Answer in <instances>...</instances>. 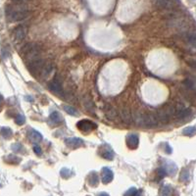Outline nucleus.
<instances>
[{"instance_id": "1", "label": "nucleus", "mask_w": 196, "mask_h": 196, "mask_svg": "<svg viewBox=\"0 0 196 196\" xmlns=\"http://www.w3.org/2000/svg\"><path fill=\"white\" fill-rule=\"evenodd\" d=\"M5 14H6V18L10 22H19V21H22L28 17L29 10L26 4H9L5 7Z\"/></svg>"}, {"instance_id": "2", "label": "nucleus", "mask_w": 196, "mask_h": 196, "mask_svg": "<svg viewBox=\"0 0 196 196\" xmlns=\"http://www.w3.org/2000/svg\"><path fill=\"white\" fill-rule=\"evenodd\" d=\"M133 121L136 126L142 128H155L158 125V118L151 113L135 112L133 115Z\"/></svg>"}, {"instance_id": "3", "label": "nucleus", "mask_w": 196, "mask_h": 196, "mask_svg": "<svg viewBox=\"0 0 196 196\" xmlns=\"http://www.w3.org/2000/svg\"><path fill=\"white\" fill-rule=\"evenodd\" d=\"M40 53H41V48L36 43H27L20 51V55L29 62L40 58Z\"/></svg>"}, {"instance_id": "4", "label": "nucleus", "mask_w": 196, "mask_h": 196, "mask_svg": "<svg viewBox=\"0 0 196 196\" xmlns=\"http://www.w3.org/2000/svg\"><path fill=\"white\" fill-rule=\"evenodd\" d=\"M48 87H49V89L51 90V92L55 93L59 97H63L64 92H63V89H62V84H61V82L57 77H55L52 82H49Z\"/></svg>"}, {"instance_id": "5", "label": "nucleus", "mask_w": 196, "mask_h": 196, "mask_svg": "<svg viewBox=\"0 0 196 196\" xmlns=\"http://www.w3.org/2000/svg\"><path fill=\"white\" fill-rule=\"evenodd\" d=\"M77 128H79V130L80 131H82V133H90V131H92L93 130H95L96 128V125L94 123L90 122V121L88 120H82L80 121L79 123H77Z\"/></svg>"}, {"instance_id": "6", "label": "nucleus", "mask_w": 196, "mask_h": 196, "mask_svg": "<svg viewBox=\"0 0 196 196\" xmlns=\"http://www.w3.org/2000/svg\"><path fill=\"white\" fill-rule=\"evenodd\" d=\"M65 142H66L67 146L70 147V148H73V149H76V148H79V147L84 146V141H82V139L76 138V137L66 139Z\"/></svg>"}, {"instance_id": "7", "label": "nucleus", "mask_w": 196, "mask_h": 196, "mask_svg": "<svg viewBox=\"0 0 196 196\" xmlns=\"http://www.w3.org/2000/svg\"><path fill=\"white\" fill-rule=\"evenodd\" d=\"M113 178V172L110 170L109 168H103L101 171V181H103V183H108V182L112 181Z\"/></svg>"}, {"instance_id": "8", "label": "nucleus", "mask_w": 196, "mask_h": 196, "mask_svg": "<svg viewBox=\"0 0 196 196\" xmlns=\"http://www.w3.org/2000/svg\"><path fill=\"white\" fill-rule=\"evenodd\" d=\"M13 36H14L15 39L18 40V41H21V40H23L24 38H25V36H26V29H25V27L18 26L17 28L14 29Z\"/></svg>"}, {"instance_id": "9", "label": "nucleus", "mask_w": 196, "mask_h": 196, "mask_svg": "<svg viewBox=\"0 0 196 196\" xmlns=\"http://www.w3.org/2000/svg\"><path fill=\"white\" fill-rule=\"evenodd\" d=\"M138 136L135 135H130L127 137V145L130 149H135L138 146Z\"/></svg>"}, {"instance_id": "10", "label": "nucleus", "mask_w": 196, "mask_h": 196, "mask_svg": "<svg viewBox=\"0 0 196 196\" xmlns=\"http://www.w3.org/2000/svg\"><path fill=\"white\" fill-rule=\"evenodd\" d=\"M120 116H121V118H122L123 122L125 123H127V125L130 123V122L133 121V117H131V115H130V110L127 109V108H123V109L121 110Z\"/></svg>"}, {"instance_id": "11", "label": "nucleus", "mask_w": 196, "mask_h": 196, "mask_svg": "<svg viewBox=\"0 0 196 196\" xmlns=\"http://www.w3.org/2000/svg\"><path fill=\"white\" fill-rule=\"evenodd\" d=\"M62 121H63V118H62L61 115L56 111L51 113V115L49 116V123L51 125H54V126L59 125V123H62Z\"/></svg>"}, {"instance_id": "12", "label": "nucleus", "mask_w": 196, "mask_h": 196, "mask_svg": "<svg viewBox=\"0 0 196 196\" xmlns=\"http://www.w3.org/2000/svg\"><path fill=\"white\" fill-rule=\"evenodd\" d=\"M29 140L33 142V143H37V142L41 141L42 135H40L38 131H36L34 130H31L29 133Z\"/></svg>"}, {"instance_id": "13", "label": "nucleus", "mask_w": 196, "mask_h": 196, "mask_svg": "<svg viewBox=\"0 0 196 196\" xmlns=\"http://www.w3.org/2000/svg\"><path fill=\"white\" fill-rule=\"evenodd\" d=\"M105 114H106L107 119L110 120V121H114V120H116V119H117V117H118V112H117V110L115 109V108H113V107H111V106H109V107H108V109H107L106 111H105Z\"/></svg>"}, {"instance_id": "14", "label": "nucleus", "mask_w": 196, "mask_h": 196, "mask_svg": "<svg viewBox=\"0 0 196 196\" xmlns=\"http://www.w3.org/2000/svg\"><path fill=\"white\" fill-rule=\"evenodd\" d=\"M88 183H89L91 186H96L99 183V179L98 176L96 173H92L88 176Z\"/></svg>"}, {"instance_id": "15", "label": "nucleus", "mask_w": 196, "mask_h": 196, "mask_svg": "<svg viewBox=\"0 0 196 196\" xmlns=\"http://www.w3.org/2000/svg\"><path fill=\"white\" fill-rule=\"evenodd\" d=\"M190 115H191V109H182L181 112L178 114V116L176 118H178L179 120H183V119H186L187 117H189Z\"/></svg>"}, {"instance_id": "16", "label": "nucleus", "mask_w": 196, "mask_h": 196, "mask_svg": "<svg viewBox=\"0 0 196 196\" xmlns=\"http://www.w3.org/2000/svg\"><path fill=\"white\" fill-rule=\"evenodd\" d=\"M1 135L4 138L10 139L13 136V131L11 130V128L3 127V128H1Z\"/></svg>"}, {"instance_id": "17", "label": "nucleus", "mask_w": 196, "mask_h": 196, "mask_svg": "<svg viewBox=\"0 0 196 196\" xmlns=\"http://www.w3.org/2000/svg\"><path fill=\"white\" fill-rule=\"evenodd\" d=\"M5 162L9 164H19L21 162V159L17 156H14V155H8V156L5 158Z\"/></svg>"}, {"instance_id": "18", "label": "nucleus", "mask_w": 196, "mask_h": 196, "mask_svg": "<svg viewBox=\"0 0 196 196\" xmlns=\"http://www.w3.org/2000/svg\"><path fill=\"white\" fill-rule=\"evenodd\" d=\"M63 109L65 110V111L68 113V114L72 115V116H79V113H77V111L74 108V107L65 105V106H63Z\"/></svg>"}, {"instance_id": "19", "label": "nucleus", "mask_w": 196, "mask_h": 196, "mask_svg": "<svg viewBox=\"0 0 196 196\" xmlns=\"http://www.w3.org/2000/svg\"><path fill=\"white\" fill-rule=\"evenodd\" d=\"M179 179L182 182H186L189 179V172L186 170V169H183L181 173V176H179Z\"/></svg>"}, {"instance_id": "20", "label": "nucleus", "mask_w": 196, "mask_h": 196, "mask_svg": "<svg viewBox=\"0 0 196 196\" xmlns=\"http://www.w3.org/2000/svg\"><path fill=\"white\" fill-rule=\"evenodd\" d=\"M196 131V128L195 127H187L186 128H184L183 131H182V133H183L184 135H192L193 133H194Z\"/></svg>"}, {"instance_id": "21", "label": "nucleus", "mask_w": 196, "mask_h": 196, "mask_svg": "<svg viewBox=\"0 0 196 196\" xmlns=\"http://www.w3.org/2000/svg\"><path fill=\"white\" fill-rule=\"evenodd\" d=\"M101 155L102 157H104L107 160H113V152L110 149H107L104 152H102Z\"/></svg>"}, {"instance_id": "22", "label": "nucleus", "mask_w": 196, "mask_h": 196, "mask_svg": "<svg viewBox=\"0 0 196 196\" xmlns=\"http://www.w3.org/2000/svg\"><path fill=\"white\" fill-rule=\"evenodd\" d=\"M166 173H167V171L164 170V169H158V171H157V179L158 181H160V179L165 178Z\"/></svg>"}, {"instance_id": "23", "label": "nucleus", "mask_w": 196, "mask_h": 196, "mask_svg": "<svg viewBox=\"0 0 196 196\" xmlns=\"http://www.w3.org/2000/svg\"><path fill=\"white\" fill-rule=\"evenodd\" d=\"M25 117L22 116V115H17V117L15 118V123L19 126H22L25 123Z\"/></svg>"}, {"instance_id": "24", "label": "nucleus", "mask_w": 196, "mask_h": 196, "mask_svg": "<svg viewBox=\"0 0 196 196\" xmlns=\"http://www.w3.org/2000/svg\"><path fill=\"white\" fill-rule=\"evenodd\" d=\"M23 149L24 148H23L22 144H20V143H15V144H13V145H12V150L14 152H21Z\"/></svg>"}, {"instance_id": "25", "label": "nucleus", "mask_w": 196, "mask_h": 196, "mask_svg": "<svg viewBox=\"0 0 196 196\" xmlns=\"http://www.w3.org/2000/svg\"><path fill=\"white\" fill-rule=\"evenodd\" d=\"M70 174H71V172H70L68 169H63V170L61 171V176H63L64 179H69Z\"/></svg>"}, {"instance_id": "26", "label": "nucleus", "mask_w": 196, "mask_h": 196, "mask_svg": "<svg viewBox=\"0 0 196 196\" xmlns=\"http://www.w3.org/2000/svg\"><path fill=\"white\" fill-rule=\"evenodd\" d=\"M126 195H136L137 194V192H136V189L135 188H130L128 191H127L125 193Z\"/></svg>"}, {"instance_id": "27", "label": "nucleus", "mask_w": 196, "mask_h": 196, "mask_svg": "<svg viewBox=\"0 0 196 196\" xmlns=\"http://www.w3.org/2000/svg\"><path fill=\"white\" fill-rule=\"evenodd\" d=\"M33 151H34V153H36V155H39V156L42 154L41 149H40V147H38V146H34L33 147Z\"/></svg>"}, {"instance_id": "28", "label": "nucleus", "mask_w": 196, "mask_h": 196, "mask_svg": "<svg viewBox=\"0 0 196 196\" xmlns=\"http://www.w3.org/2000/svg\"><path fill=\"white\" fill-rule=\"evenodd\" d=\"M14 3H21V4H26L29 0H12Z\"/></svg>"}, {"instance_id": "29", "label": "nucleus", "mask_w": 196, "mask_h": 196, "mask_svg": "<svg viewBox=\"0 0 196 196\" xmlns=\"http://www.w3.org/2000/svg\"><path fill=\"white\" fill-rule=\"evenodd\" d=\"M166 147H167V150H166V152H167L168 154H170V153L172 152V151H171V150H172V148H171L170 146L168 145V144H166Z\"/></svg>"}, {"instance_id": "30", "label": "nucleus", "mask_w": 196, "mask_h": 196, "mask_svg": "<svg viewBox=\"0 0 196 196\" xmlns=\"http://www.w3.org/2000/svg\"><path fill=\"white\" fill-rule=\"evenodd\" d=\"M26 99H27V100H29V101H33V98H31V97H28V96H27V97H26Z\"/></svg>"}]
</instances>
